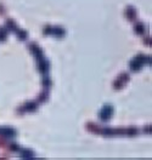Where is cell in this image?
Returning <instances> with one entry per match:
<instances>
[{"mask_svg":"<svg viewBox=\"0 0 152 160\" xmlns=\"http://www.w3.org/2000/svg\"><path fill=\"white\" fill-rule=\"evenodd\" d=\"M111 113H112V108H111V107H105L104 110L101 112V118H102V120H107L111 116Z\"/></svg>","mask_w":152,"mask_h":160,"instance_id":"cell-1","label":"cell"}]
</instances>
